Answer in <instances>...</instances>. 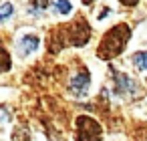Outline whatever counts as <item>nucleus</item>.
Returning <instances> with one entry per match:
<instances>
[{
  "instance_id": "f257e3e1",
  "label": "nucleus",
  "mask_w": 147,
  "mask_h": 141,
  "mask_svg": "<svg viewBox=\"0 0 147 141\" xmlns=\"http://www.w3.org/2000/svg\"><path fill=\"white\" fill-rule=\"evenodd\" d=\"M91 38V26L87 24V20L83 16H79L75 22L71 24H61L53 30V34L49 36V51L51 53H59L63 47H83L87 45V40Z\"/></svg>"
},
{
  "instance_id": "f03ea898",
  "label": "nucleus",
  "mask_w": 147,
  "mask_h": 141,
  "mask_svg": "<svg viewBox=\"0 0 147 141\" xmlns=\"http://www.w3.org/2000/svg\"><path fill=\"white\" fill-rule=\"evenodd\" d=\"M131 38V28L127 24H117L113 26L111 30L105 32V36L101 38L99 43V49H97V55L99 59H105V61H111L115 59L119 53H123L125 45L129 43Z\"/></svg>"
},
{
  "instance_id": "7ed1b4c3",
  "label": "nucleus",
  "mask_w": 147,
  "mask_h": 141,
  "mask_svg": "<svg viewBox=\"0 0 147 141\" xmlns=\"http://www.w3.org/2000/svg\"><path fill=\"white\" fill-rule=\"evenodd\" d=\"M103 135L101 131V125L87 117V115H79L77 117V139L79 141H99Z\"/></svg>"
},
{
  "instance_id": "20e7f679",
  "label": "nucleus",
  "mask_w": 147,
  "mask_h": 141,
  "mask_svg": "<svg viewBox=\"0 0 147 141\" xmlns=\"http://www.w3.org/2000/svg\"><path fill=\"white\" fill-rule=\"evenodd\" d=\"M113 77H115V93L117 95H127V93L135 91V81L129 79L127 75H123V73L113 69Z\"/></svg>"
},
{
  "instance_id": "39448f33",
  "label": "nucleus",
  "mask_w": 147,
  "mask_h": 141,
  "mask_svg": "<svg viewBox=\"0 0 147 141\" xmlns=\"http://www.w3.org/2000/svg\"><path fill=\"white\" fill-rule=\"evenodd\" d=\"M89 83H91V77L87 71H81L73 81H71V93L77 95V97H83L87 91H89Z\"/></svg>"
},
{
  "instance_id": "423d86ee",
  "label": "nucleus",
  "mask_w": 147,
  "mask_h": 141,
  "mask_svg": "<svg viewBox=\"0 0 147 141\" xmlns=\"http://www.w3.org/2000/svg\"><path fill=\"white\" fill-rule=\"evenodd\" d=\"M36 49H38V36H34V34H24L20 38V43H18V51H20L22 57L34 53Z\"/></svg>"
},
{
  "instance_id": "0eeeda50",
  "label": "nucleus",
  "mask_w": 147,
  "mask_h": 141,
  "mask_svg": "<svg viewBox=\"0 0 147 141\" xmlns=\"http://www.w3.org/2000/svg\"><path fill=\"white\" fill-rule=\"evenodd\" d=\"M10 65H12L10 55H8V51H4L2 43H0V73H6V71L10 69Z\"/></svg>"
},
{
  "instance_id": "6e6552de",
  "label": "nucleus",
  "mask_w": 147,
  "mask_h": 141,
  "mask_svg": "<svg viewBox=\"0 0 147 141\" xmlns=\"http://www.w3.org/2000/svg\"><path fill=\"white\" fill-rule=\"evenodd\" d=\"M133 63H135V67H137L139 71H145V69H147V53H137V55H133Z\"/></svg>"
},
{
  "instance_id": "1a4fd4ad",
  "label": "nucleus",
  "mask_w": 147,
  "mask_h": 141,
  "mask_svg": "<svg viewBox=\"0 0 147 141\" xmlns=\"http://www.w3.org/2000/svg\"><path fill=\"white\" fill-rule=\"evenodd\" d=\"M12 12H14L12 4L10 2H4L2 6H0V20H6L8 16H12Z\"/></svg>"
},
{
  "instance_id": "9d476101",
  "label": "nucleus",
  "mask_w": 147,
  "mask_h": 141,
  "mask_svg": "<svg viewBox=\"0 0 147 141\" xmlns=\"http://www.w3.org/2000/svg\"><path fill=\"white\" fill-rule=\"evenodd\" d=\"M57 10L61 12V14H69L71 12V2H69V0H57Z\"/></svg>"
},
{
  "instance_id": "9b49d317",
  "label": "nucleus",
  "mask_w": 147,
  "mask_h": 141,
  "mask_svg": "<svg viewBox=\"0 0 147 141\" xmlns=\"http://www.w3.org/2000/svg\"><path fill=\"white\" fill-rule=\"evenodd\" d=\"M30 2H32V6H34V8H40V10L49 6V0H30Z\"/></svg>"
},
{
  "instance_id": "f8f14e48",
  "label": "nucleus",
  "mask_w": 147,
  "mask_h": 141,
  "mask_svg": "<svg viewBox=\"0 0 147 141\" xmlns=\"http://www.w3.org/2000/svg\"><path fill=\"white\" fill-rule=\"evenodd\" d=\"M119 2H123L125 6H135V4L139 2V0H119Z\"/></svg>"
},
{
  "instance_id": "ddd939ff",
  "label": "nucleus",
  "mask_w": 147,
  "mask_h": 141,
  "mask_svg": "<svg viewBox=\"0 0 147 141\" xmlns=\"http://www.w3.org/2000/svg\"><path fill=\"white\" fill-rule=\"evenodd\" d=\"M83 2H85V4H91V2H95V0H83Z\"/></svg>"
}]
</instances>
